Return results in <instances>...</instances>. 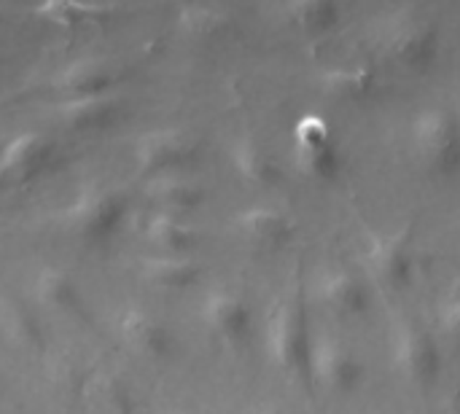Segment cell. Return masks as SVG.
I'll use <instances>...</instances> for the list:
<instances>
[{
  "mask_svg": "<svg viewBox=\"0 0 460 414\" xmlns=\"http://www.w3.org/2000/svg\"><path fill=\"white\" fill-rule=\"evenodd\" d=\"M197 159V140L183 129H156L135 145V164L143 175H181Z\"/></svg>",
  "mask_w": 460,
  "mask_h": 414,
  "instance_id": "9",
  "label": "cell"
},
{
  "mask_svg": "<svg viewBox=\"0 0 460 414\" xmlns=\"http://www.w3.org/2000/svg\"><path fill=\"white\" fill-rule=\"evenodd\" d=\"M178 24L189 35L210 40V38L224 35L232 27V16L226 8H218V5H186L178 16Z\"/></svg>",
  "mask_w": 460,
  "mask_h": 414,
  "instance_id": "25",
  "label": "cell"
},
{
  "mask_svg": "<svg viewBox=\"0 0 460 414\" xmlns=\"http://www.w3.org/2000/svg\"><path fill=\"white\" fill-rule=\"evenodd\" d=\"M318 304L340 321H358L369 313L372 299L367 283L350 269H329L315 286Z\"/></svg>",
  "mask_w": 460,
  "mask_h": 414,
  "instance_id": "12",
  "label": "cell"
},
{
  "mask_svg": "<svg viewBox=\"0 0 460 414\" xmlns=\"http://www.w3.org/2000/svg\"><path fill=\"white\" fill-rule=\"evenodd\" d=\"M369 267L375 277L394 291L410 288L415 283L418 256H415V240L412 232H396V234H377L369 242Z\"/></svg>",
  "mask_w": 460,
  "mask_h": 414,
  "instance_id": "11",
  "label": "cell"
},
{
  "mask_svg": "<svg viewBox=\"0 0 460 414\" xmlns=\"http://www.w3.org/2000/svg\"><path fill=\"white\" fill-rule=\"evenodd\" d=\"M38 13L43 19H49L51 24L57 27H65V30H73V27H81V24H92V22H100L102 16H108V8L105 5H92V3H49L43 8H38Z\"/></svg>",
  "mask_w": 460,
  "mask_h": 414,
  "instance_id": "26",
  "label": "cell"
},
{
  "mask_svg": "<svg viewBox=\"0 0 460 414\" xmlns=\"http://www.w3.org/2000/svg\"><path fill=\"white\" fill-rule=\"evenodd\" d=\"M121 337L127 348L146 361H167L178 350L175 331L159 315L148 310H127L121 318Z\"/></svg>",
  "mask_w": 460,
  "mask_h": 414,
  "instance_id": "13",
  "label": "cell"
},
{
  "mask_svg": "<svg viewBox=\"0 0 460 414\" xmlns=\"http://www.w3.org/2000/svg\"><path fill=\"white\" fill-rule=\"evenodd\" d=\"M458 116H460V113H458Z\"/></svg>",
  "mask_w": 460,
  "mask_h": 414,
  "instance_id": "30",
  "label": "cell"
},
{
  "mask_svg": "<svg viewBox=\"0 0 460 414\" xmlns=\"http://www.w3.org/2000/svg\"><path fill=\"white\" fill-rule=\"evenodd\" d=\"M229 164L234 170V175L251 186H261L270 189L275 183H280L283 170L278 156L272 154L270 145H264L259 137L253 135H240L232 148H229Z\"/></svg>",
  "mask_w": 460,
  "mask_h": 414,
  "instance_id": "15",
  "label": "cell"
},
{
  "mask_svg": "<svg viewBox=\"0 0 460 414\" xmlns=\"http://www.w3.org/2000/svg\"><path fill=\"white\" fill-rule=\"evenodd\" d=\"M143 280L159 291H189L202 280V267L191 256H151L143 261Z\"/></svg>",
  "mask_w": 460,
  "mask_h": 414,
  "instance_id": "21",
  "label": "cell"
},
{
  "mask_svg": "<svg viewBox=\"0 0 460 414\" xmlns=\"http://www.w3.org/2000/svg\"><path fill=\"white\" fill-rule=\"evenodd\" d=\"M59 89L67 100H86V97H108L113 84H116V73L105 59H75L70 62L62 73H59Z\"/></svg>",
  "mask_w": 460,
  "mask_h": 414,
  "instance_id": "16",
  "label": "cell"
},
{
  "mask_svg": "<svg viewBox=\"0 0 460 414\" xmlns=\"http://www.w3.org/2000/svg\"><path fill=\"white\" fill-rule=\"evenodd\" d=\"M439 326H442L445 339H447L453 348H458L460 350V299L458 302H450V304L442 310Z\"/></svg>",
  "mask_w": 460,
  "mask_h": 414,
  "instance_id": "27",
  "label": "cell"
},
{
  "mask_svg": "<svg viewBox=\"0 0 460 414\" xmlns=\"http://www.w3.org/2000/svg\"><path fill=\"white\" fill-rule=\"evenodd\" d=\"M294 164L310 181H332L342 167V154L329 119L307 113L294 124Z\"/></svg>",
  "mask_w": 460,
  "mask_h": 414,
  "instance_id": "6",
  "label": "cell"
},
{
  "mask_svg": "<svg viewBox=\"0 0 460 414\" xmlns=\"http://www.w3.org/2000/svg\"><path fill=\"white\" fill-rule=\"evenodd\" d=\"M3 329L24 350H43L46 331L38 321V313L27 304H8L3 313Z\"/></svg>",
  "mask_w": 460,
  "mask_h": 414,
  "instance_id": "24",
  "label": "cell"
},
{
  "mask_svg": "<svg viewBox=\"0 0 460 414\" xmlns=\"http://www.w3.org/2000/svg\"><path fill=\"white\" fill-rule=\"evenodd\" d=\"M364 374L367 372L361 356L345 339L329 331H318L313 337L307 377L315 388L334 396H350L361 388Z\"/></svg>",
  "mask_w": 460,
  "mask_h": 414,
  "instance_id": "5",
  "label": "cell"
},
{
  "mask_svg": "<svg viewBox=\"0 0 460 414\" xmlns=\"http://www.w3.org/2000/svg\"><path fill=\"white\" fill-rule=\"evenodd\" d=\"M146 240L159 256H191L199 245V232L183 216L156 213L146 224Z\"/></svg>",
  "mask_w": 460,
  "mask_h": 414,
  "instance_id": "19",
  "label": "cell"
},
{
  "mask_svg": "<svg viewBox=\"0 0 460 414\" xmlns=\"http://www.w3.org/2000/svg\"><path fill=\"white\" fill-rule=\"evenodd\" d=\"M234 229L245 242L261 251H278L288 245L296 234V224L288 213L272 205H253L234 216Z\"/></svg>",
  "mask_w": 460,
  "mask_h": 414,
  "instance_id": "14",
  "label": "cell"
},
{
  "mask_svg": "<svg viewBox=\"0 0 460 414\" xmlns=\"http://www.w3.org/2000/svg\"><path fill=\"white\" fill-rule=\"evenodd\" d=\"M202 326L224 348H245L253 334V310L248 299L232 288H213L199 307Z\"/></svg>",
  "mask_w": 460,
  "mask_h": 414,
  "instance_id": "8",
  "label": "cell"
},
{
  "mask_svg": "<svg viewBox=\"0 0 460 414\" xmlns=\"http://www.w3.org/2000/svg\"><path fill=\"white\" fill-rule=\"evenodd\" d=\"M146 194L159 207V213H170V216H186L205 202V189L186 175L154 178L148 181Z\"/></svg>",
  "mask_w": 460,
  "mask_h": 414,
  "instance_id": "18",
  "label": "cell"
},
{
  "mask_svg": "<svg viewBox=\"0 0 460 414\" xmlns=\"http://www.w3.org/2000/svg\"><path fill=\"white\" fill-rule=\"evenodd\" d=\"M283 13L291 27L302 32H329L342 19V5L334 0H296L283 5Z\"/></svg>",
  "mask_w": 460,
  "mask_h": 414,
  "instance_id": "22",
  "label": "cell"
},
{
  "mask_svg": "<svg viewBox=\"0 0 460 414\" xmlns=\"http://www.w3.org/2000/svg\"><path fill=\"white\" fill-rule=\"evenodd\" d=\"M391 366L412 385H431L442 374V348L423 326L399 321L391 331Z\"/></svg>",
  "mask_w": 460,
  "mask_h": 414,
  "instance_id": "7",
  "label": "cell"
},
{
  "mask_svg": "<svg viewBox=\"0 0 460 414\" xmlns=\"http://www.w3.org/2000/svg\"><path fill=\"white\" fill-rule=\"evenodd\" d=\"M129 197L111 183H89L67 207V229L92 245L108 242L127 221Z\"/></svg>",
  "mask_w": 460,
  "mask_h": 414,
  "instance_id": "3",
  "label": "cell"
},
{
  "mask_svg": "<svg viewBox=\"0 0 460 414\" xmlns=\"http://www.w3.org/2000/svg\"><path fill=\"white\" fill-rule=\"evenodd\" d=\"M243 414H286V412H280L278 407H272V404H259V407H251L248 412H243Z\"/></svg>",
  "mask_w": 460,
  "mask_h": 414,
  "instance_id": "28",
  "label": "cell"
},
{
  "mask_svg": "<svg viewBox=\"0 0 460 414\" xmlns=\"http://www.w3.org/2000/svg\"><path fill=\"white\" fill-rule=\"evenodd\" d=\"M313 337L305 302L296 294L278 299L264 323V350L272 366L286 377H307Z\"/></svg>",
  "mask_w": 460,
  "mask_h": 414,
  "instance_id": "1",
  "label": "cell"
},
{
  "mask_svg": "<svg viewBox=\"0 0 460 414\" xmlns=\"http://www.w3.org/2000/svg\"><path fill=\"white\" fill-rule=\"evenodd\" d=\"M54 140L43 132H22L0 151V186H24L54 162Z\"/></svg>",
  "mask_w": 460,
  "mask_h": 414,
  "instance_id": "10",
  "label": "cell"
},
{
  "mask_svg": "<svg viewBox=\"0 0 460 414\" xmlns=\"http://www.w3.org/2000/svg\"><path fill=\"white\" fill-rule=\"evenodd\" d=\"M35 296L40 307L62 315H78L84 310V291L75 283V277L59 267H46L38 272L35 280Z\"/></svg>",
  "mask_w": 460,
  "mask_h": 414,
  "instance_id": "20",
  "label": "cell"
},
{
  "mask_svg": "<svg viewBox=\"0 0 460 414\" xmlns=\"http://www.w3.org/2000/svg\"><path fill=\"white\" fill-rule=\"evenodd\" d=\"M410 148L418 164L434 178L460 175V116L450 108L429 105L410 121Z\"/></svg>",
  "mask_w": 460,
  "mask_h": 414,
  "instance_id": "2",
  "label": "cell"
},
{
  "mask_svg": "<svg viewBox=\"0 0 460 414\" xmlns=\"http://www.w3.org/2000/svg\"><path fill=\"white\" fill-rule=\"evenodd\" d=\"M172 414H178V412H172Z\"/></svg>",
  "mask_w": 460,
  "mask_h": 414,
  "instance_id": "29",
  "label": "cell"
},
{
  "mask_svg": "<svg viewBox=\"0 0 460 414\" xmlns=\"http://www.w3.org/2000/svg\"><path fill=\"white\" fill-rule=\"evenodd\" d=\"M383 51L404 70H429L442 57V30L429 16L404 11L388 22L383 32Z\"/></svg>",
  "mask_w": 460,
  "mask_h": 414,
  "instance_id": "4",
  "label": "cell"
},
{
  "mask_svg": "<svg viewBox=\"0 0 460 414\" xmlns=\"http://www.w3.org/2000/svg\"><path fill=\"white\" fill-rule=\"evenodd\" d=\"M323 89L342 100H361L377 89V73L367 65L337 67L323 75Z\"/></svg>",
  "mask_w": 460,
  "mask_h": 414,
  "instance_id": "23",
  "label": "cell"
},
{
  "mask_svg": "<svg viewBox=\"0 0 460 414\" xmlns=\"http://www.w3.org/2000/svg\"><path fill=\"white\" fill-rule=\"evenodd\" d=\"M119 100L108 97H86V100H65L59 105V121L70 132H102L119 119Z\"/></svg>",
  "mask_w": 460,
  "mask_h": 414,
  "instance_id": "17",
  "label": "cell"
}]
</instances>
